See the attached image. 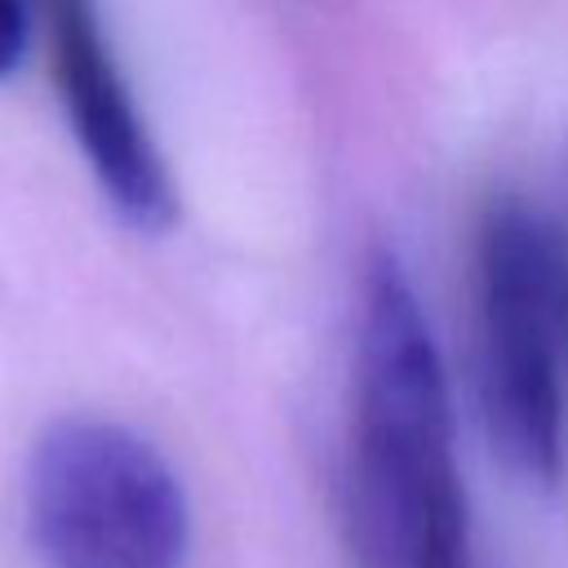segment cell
Returning a JSON list of instances; mask_svg holds the SVG:
<instances>
[{"label": "cell", "instance_id": "6da1fadb", "mask_svg": "<svg viewBox=\"0 0 568 568\" xmlns=\"http://www.w3.org/2000/svg\"><path fill=\"white\" fill-rule=\"evenodd\" d=\"M342 484L355 568H475L444 359L390 248L364 262Z\"/></svg>", "mask_w": 568, "mask_h": 568}, {"label": "cell", "instance_id": "7a4b0ae2", "mask_svg": "<svg viewBox=\"0 0 568 568\" xmlns=\"http://www.w3.org/2000/svg\"><path fill=\"white\" fill-rule=\"evenodd\" d=\"M568 244L515 191L475 222V399L493 453L528 484L564 475Z\"/></svg>", "mask_w": 568, "mask_h": 568}, {"label": "cell", "instance_id": "3957f363", "mask_svg": "<svg viewBox=\"0 0 568 568\" xmlns=\"http://www.w3.org/2000/svg\"><path fill=\"white\" fill-rule=\"evenodd\" d=\"M27 537L44 568H182L191 501L169 457L124 422L58 417L22 484Z\"/></svg>", "mask_w": 568, "mask_h": 568}, {"label": "cell", "instance_id": "277c9868", "mask_svg": "<svg viewBox=\"0 0 568 568\" xmlns=\"http://www.w3.org/2000/svg\"><path fill=\"white\" fill-rule=\"evenodd\" d=\"M40 9L49 27L53 84L93 182L133 231H169L178 222V191L102 27L98 0H40Z\"/></svg>", "mask_w": 568, "mask_h": 568}, {"label": "cell", "instance_id": "5b68a950", "mask_svg": "<svg viewBox=\"0 0 568 568\" xmlns=\"http://www.w3.org/2000/svg\"><path fill=\"white\" fill-rule=\"evenodd\" d=\"M31 36V0H0V80L13 75V67L27 53Z\"/></svg>", "mask_w": 568, "mask_h": 568}]
</instances>
